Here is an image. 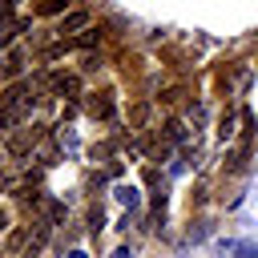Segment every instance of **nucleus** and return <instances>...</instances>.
I'll return each mask as SVG.
<instances>
[{
  "instance_id": "1",
  "label": "nucleus",
  "mask_w": 258,
  "mask_h": 258,
  "mask_svg": "<svg viewBox=\"0 0 258 258\" xmlns=\"http://www.w3.org/2000/svg\"><path fill=\"white\" fill-rule=\"evenodd\" d=\"M0 230H4V210H0Z\"/></svg>"
},
{
  "instance_id": "2",
  "label": "nucleus",
  "mask_w": 258,
  "mask_h": 258,
  "mask_svg": "<svg viewBox=\"0 0 258 258\" xmlns=\"http://www.w3.org/2000/svg\"><path fill=\"white\" fill-rule=\"evenodd\" d=\"M0 258H4V250H0Z\"/></svg>"
}]
</instances>
